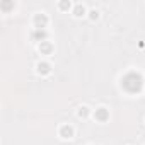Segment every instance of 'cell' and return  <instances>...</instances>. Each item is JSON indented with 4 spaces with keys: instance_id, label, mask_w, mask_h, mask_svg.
<instances>
[{
    "instance_id": "1",
    "label": "cell",
    "mask_w": 145,
    "mask_h": 145,
    "mask_svg": "<svg viewBox=\"0 0 145 145\" xmlns=\"http://www.w3.org/2000/svg\"><path fill=\"white\" fill-rule=\"evenodd\" d=\"M123 84H125V87L130 89V91H138V89H140V77H138V75H130V77L125 79Z\"/></svg>"
},
{
    "instance_id": "2",
    "label": "cell",
    "mask_w": 145,
    "mask_h": 145,
    "mask_svg": "<svg viewBox=\"0 0 145 145\" xmlns=\"http://www.w3.org/2000/svg\"><path fill=\"white\" fill-rule=\"evenodd\" d=\"M46 22H48V19H46V16H44V14H36V17H34V24H36V27H38V29L44 27V26H46Z\"/></svg>"
},
{
    "instance_id": "3",
    "label": "cell",
    "mask_w": 145,
    "mask_h": 145,
    "mask_svg": "<svg viewBox=\"0 0 145 145\" xmlns=\"http://www.w3.org/2000/svg\"><path fill=\"white\" fill-rule=\"evenodd\" d=\"M60 135H61L63 138H72V137H74V128L68 126V125H63V126L60 128Z\"/></svg>"
},
{
    "instance_id": "4",
    "label": "cell",
    "mask_w": 145,
    "mask_h": 145,
    "mask_svg": "<svg viewBox=\"0 0 145 145\" xmlns=\"http://www.w3.org/2000/svg\"><path fill=\"white\" fill-rule=\"evenodd\" d=\"M96 120H99V121H106L108 120V109L106 108H99V109H96Z\"/></svg>"
},
{
    "instance_id": "5",
    "label": "cell",
    "mask_w": 145,
    "mask_h": 145,
    "mask_svg": "<svg viewBox=\"0 0 145 145\" xmlns=\"http://www.w3.org/2000/svg\"><path fill=\"white\" fill-rule=\"evenodd\" d=\"M39 51H41V53H50V51H51V44L46 43V41H41V44H39Z\"/></svg>"
},
{
    "instance_id": "6",
    "label": "cell",
    "mask_w": 145,
    "mask_h": 145,
    "mask_svg": "<svg viewBox=\"0 0 145 145\" xmlns=\"http://www.w3.org/2000/svg\"><path fill=\"white\" fill-rule=\"evenodd\" d=\"M38 72H39V74H48V72H50V65L48 63H38Z\"/></svg>"
},
{
    "instance_id": "7",
    "label": "cell",
    "mask_w": 145,
    "mask_h": 145,
    "mask_svg": "<svg viewBox=\"0 0 145 145\" xmlns=\"http://www.w3.org/2000/svg\"><path fill=\"white\" fill-rule=\"evenodd\" d=\"M33 38H34V39H44V38H46V33L39 29V31H36V33H33Z\"/></svg>"
},
{
    "instance_id": "8",
    "label": "cell",
    "mask_w": 145,
    "mask_h": 145,
    "mask_svg": "<svg viewBox=\"0 0 145 145\" xmlns=\"http://www.w3.org/2000/svg\"><path fill=\"white\" fill-rule=\"evenodd\" d=\"M74 12H75V16H77V17H80V16H84L86 9H84V7H82L80 4H79V5H75V10H74Z\"/></svg>"
},
{
    "instance_id": "9",
    "label": "cell",
    "mask_w": 145,
    "mask_h": 145,
    "mask_svg": "<svg viewBox=\"0 0 145 145\" xmlns=\"http://www.w3.org/2000/svg\"><path fill=\"white\" fill-rule=\"evenodd\" d=\"M87 113H89V111H87V108H86V106L79 109V116H80V118H84V116H87Z\"/></svg>"
},
{
    "instance_id": "10",
    "label": "cell",
    "mask_w": 145,
    "mask_h": 145,
    "mask_svg": "<svg viewBox=\"0 0 145 145\" xmlns=\"http://www.w3.org/2000/svg\"><path fill=\"white\" fill-rule=\"evenodd\" d=\"M60 9H63V10L70 9V2H61V4H60Z\"/></svg>"
},
{
    "instance_id": "11",
    "label": "cell",
    "mask_w": 145,
    "mask_h": 145,
    "mask_svg": "<svg viewBox=\"0 0 145 145\" xmlns=\"http://www.w3.org/2000/svg\"><path fill=\"white\" fill-rule=\"evenodd\" d=\"M99 17V12L97 10H91V19H97Z\"/></svg>"
}]
</instances>
